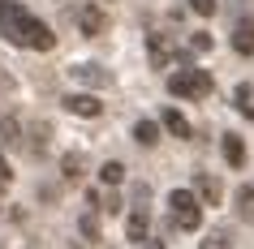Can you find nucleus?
<instances>
[{"label":"nucleus","mask_w":254,"mask_h":249,"mask_svg":"<svg viewBox=\"0 0 254 249\" xmlns=\"http://www.w3.org/2000/svg\"><path fill=\"white\" fill-rule=\"evenodd\" d=\"M194 189H198V198H202V202H211V206L220 202V198H224V185L215 181L211 172H198V181H194Z\"/></svg>","instance_id":"obj_8"},{"label":"nucleus","mask_w":254,"mask_h":249,"mask_svg":"<svg viewBox=\"0 0 254 249\" xmlns=\"http://www.w3.org/2000/svg\"><path fill=\"white\" fill-rule=\"evenodd\" d=\"M134 142L155 146V142H160V125H155V120H138V125H134Z\"/></svg>","instance_id":"obj_14"},{"label":"nucleus","mask_w":254,"mask_h":249,"mask_svg":"<svg viewBox=\"0 0 254 249\" xmlns=\"http://www.w3.org/2000/svg\"><path fill=\"white\" fill-rule=\"evenodd\" d=\"M9 185H13V172H9V163H4V159H0V194H4V189H9Z\"/></svg>","instance_id":"obj_20"},{"label":"nucleus","mask_w":254,"mask_h":249,"mask_svg":"<svg viewBox=\"0 0 254 249\" xmlns=\"http://www.w3.org/2000/svg\"><path fill=\"white\" fill-rule=\"evenodd\" d=\"M147 56H151V65H155V69H168V65H173V56H177V43L168 39V35H147Z\"/></svg>","instance_id":"obj_5"},{"label":"nucleus","mask_w":254,"mask_h":249,"mask_svg":"<svg viewBox=\"0 0 254 249\" xmlns=\"http://www.w3.org/2000/svg\"><path fill=\"white\" fill-rule=\"evenodd\" d=\"M65 176H69V181H78V155H65Z\"/></svg>","instance_id":"obj_21"},{"label":"nucleus","mask_w":254,"mask_h":249,"mask_svg":"<svg viewBox=\"0 0 254 249\" xmlns=\"http://www.w3.org/2000/svg\"><path fill=\"white\" fill-rule=\"evenodd\" d=\"M168 210H173V223L194 232L202 223V206H198V189H173L168 194Z\"/></svg>","instance_id":"obj_3"},{"label":"nucleus","mask_w":254,"mask_h":249,"mask_svg":"<svg viewBox=\"0 0 254 249\" xmlns=\"http://www.w3.org/2000/svg\"><path fill=\"white\" fill-rule=\"evenodd\" d=\"M164 129H168V133H173V138H190V120L186 116H181V112H177V107H164Z\"/></svg>","instance_id":"obj_11"},{"label":"nucleus","mask_w":254,"mask_h":249,"mask_svg":"<svg viewBox=\"0 0 254 249\" xmlns=\"http://www.w3.org/2000/svg\"><path fill=\"white\" fill-rule=\"evenodd\" d=\"M61 103H65V112H73V116H99V112H104V103H99L95 95H65Z\"/></svg>","instance_id":"obj_6"},{"label":"nucleus","mask_w":254,"mask_h":249,"mask_svg":"<svg viewBox=\"0 0 254 249\" xmlns=\"http://www.w3.org/2000/svg\"><path fill=\"white\" fill-rule=\"evenodd\" d=\"M233 202H237V215H241V219H254V185H241Z\"/></svg>","instance_id":"obj_15"},{"label":"nucleus","mask_w":254,"mask_h":249,"mask_svg":"<svg viewBox=\"0 0 254 249\" xmlns=\"http://www.w3.org/2000/svg\"><path fill=\"white\" fill-rule=\"evenodd\" d=\"M211 91H215V78L207 69H181L168 78V95H177V99H207Z\"/></svg>","instance_id":"obj_2"},{"label":"nucleus","mask_w":254,"mask_h":249,"mask_svg":"<svg viewBox=\"0 0 254 249\" xmlns=\"http://www.w3.org/2000/svg\"><path fill=\"white\" fill-rule=\"evenodd\" d=\"M69 73H73V82H86V86H108L112 82V73H104L99 65H73Z\"/></svg>","instance_id":"obj_9"},{"label":"nucleus","mask_w":254,"mask_h":249,"mask_svg":"<svg viewBox=\"0 0 254 249\" xmlns=\"http://www.w3.org/2000/svg\"><path fill=\"white\" fill-rule=\"evenodd\" d=\"M78 30L86 35V39H99V35L108 30V13L99 9V4H82L78 9Z\"/></svg>","instance_id":"obj_4"},{"label":"nucleus","mask_w":254,"mask_h":249,"mask_svg":"<svg viewBox=\"0 0 254 249\" xmlns=\"http://www.w3.org/2000/svg\"><path fill=\"white\" fill-rule=\"evenodd\" d=\"M0 35L17 48H35V52H52L56 35L52 26H43L35 13H26L17 0H0Z\"/></svg>","instance_id":"obj_1"},{"label":"nucleus","mask_w":254,"mask_h":249,"mask_svg":"<svg viewBox=\"0 0 254 249\" xmlns=\"http://www.w3.org/2000/svg\"><path fill=\"white\" fill-rule=\"evenodd\" d=\"M99 181H104V185H121V181H125V163H117V159H108L104 168H99Z\"/></svg>","instance_id":"obj_16"},{"label":"nucleus","mask_w":254,"mask_h":249,"mask_svg":"<svg viewBox=\"0 0 254 249\" xmlns=\"http://www.w3.org/2000/svg\"><path fill=\"white\" fill-rule=\"evenodd\" d=\"M147 228H151V219H147V210L138 206L134 215H129V223H125V232H129V241H134V245H142V241H147Z\"/></svg>","instance_id":"obj_10"},{"label":"nucleus","mask_w":254,"mask_h":249,"mask_svg":"<svg viewBox=\"0 0 254 249\" xmlns=\"http://www.w3.org/2000/svg\"><path fill=\"white\" fill-rule=\"evenodd\" d=\"M198 249H224V241H220V236H207V241H202Z\"/></svg>","instance_id":"obj_22"},{"label":"nucleus","mask_w":254,"mask_h":249,"mask_svg":"<svg viewBox=\"0 0 254 249\" xmlns=\"http://www.w3.org/2000/svg\"><path fill=\"white\" fill-rule=\"evenodd\" d=\"M82 232H86V241H99V223H95V215H82Z\"/></svg>","instance_id":"obj_19"},{"label":"nucleus","mask_w":254,"mask_h":249,"mask_svg":"<svg viewBox=\"0 0 254 249\" xmlns=\"http://www.w3.org/2000/svg\"><path fill=\"white\" fill-rule=\"evenodd\" d=\"M147 249H164V245H160V241H151V245H147Z\"/></svg>","instance_id":"obj_23"},{"label":"nucleus","mask_w":254,"mask_h":249,"mask_svg":"<svg viewBox=\"0 0 254 249\" xmlns=\"http://www.w3.org/2000/svg\"><path fill=\"white\" fill-rule=\"evenodd\" d=\"M190 9H194L198 17H211L215 9H220V0H190Z\"/></svg>","instance_id":"obj_17"},{"label":"nucleus","mask_w":254,"mask_h":249,"mask_svg":"<svg viewBox=\"0 0 254 249\" xmlns=\"http://www.w3.org/2000/svg\"><path fill=\"white\" fill-rule=\"evenodd\" d=\"M190 52H211V35H207V30H198V35L190 39Z\"/></svg>","instance_id":"obj_18"},{"label":"nucleus","mask_w":254,"mask_h":249,"mask_svg":"<svg viewBox=\"0 0 254 249\" xmlns=\"http://www.w3.org/2000/svg\"><path fill=\"white\" fill-rule=\"evenodd\" d=\"M224 159H228V168H241L246 163V146H241L237 133H224Z\"/></svg>","instance_id":"obj_12"},{"label":"nucleus","mask_w":254,"mask_h":249,"mask_svg":"<svg viewBox=\"0 0 254 249\" xmlns=\"http://www.w3.org/2000/svg\"><path fill=\"white\" fill-rule=\"evenodd\" d=\"M233 52L254 56V22H246V17H241L237 26H233Z\"/></svg>","instance_id":"obj_7"},{"label":"nucleus","mask_w":254,"mask_h":249,"mask_svg":"<svg viewBox=\"0 0 254 249\" xmlns=\"http://www.w3.org/2000/svg\"><path fill=\"white\" fill-rule=\"evenodd\" d=\"M233 103H237L241 116H250V120H254V86H250V82H241L237 91H233Z\"/></svg>","instance_id":"obj_13"}]
</instances>
